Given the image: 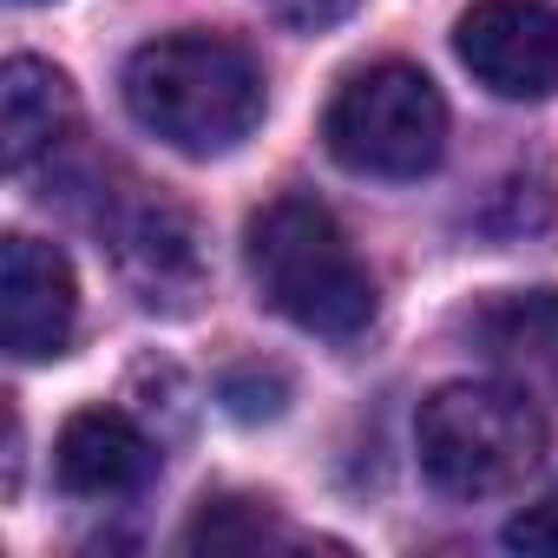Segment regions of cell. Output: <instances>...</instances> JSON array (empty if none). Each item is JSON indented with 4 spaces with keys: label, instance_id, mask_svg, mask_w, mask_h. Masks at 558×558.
Returning <instances> with one entry per match:
<instances>
[{
    "label": "cell",
    "instance_id": "obj_15",
    "mask_svg": "<svg viewBox=\"0 0 558 558\" xmlns=\"http://www.w3.org/2000/svg\"><path fill=\"white\" fill-rule=\"evenodd\" d=\"M27 8H34V0H27Z\"/></svg>",
    "mask_w": 558,
    "mask_h": 558
},
{
    "label": "cell",
    "instance_id": "obj_4",
    "mask_svg": "<svg viewBox=\"0 0 558 558\" xmlns=\"http://www.w3.org/2000/svg\"><path fill=\"white\" fill-rule=\"evenodd\" d=\"M323 145L362 178H421L447 151V99L408 60L362 66L336 86L323 112Z\"/></svg>",
    "mask_w": 558,
    "mask_h": 558
},
{
    "label": "cell",
    "instance_id": "obj_2",
    "mask_svg": "<svg viewBox=\"0 0 558 558\" xmlns=\"http://www.w3.org/2000/svg\"><path fill=\"white\" fill-rule=\"evenodd\" d=\"M263 73L223 34H165L125 60V112L184 158H223L263 125Z\"/></svg>",
    "mask_w": 558,
    "mask_h": 558
},
{
    "label": "cell",
    "instance_id": "obj_7",
    "mask_svg": "<svg viewBox=\"0 0 558 558\" xmlns=\"http://www.w3.org/2000/svg\"><path fill=\"white\" fill-rule=\"evenodd\" d=\"M73 323H80L73 263L27 230L0 236V342H8V355L53 362L73 342Z\"/></svg>",
    "mask_w": 558,
    "mask_h": 558
},
{
    "label": "cell",
    "instance_id": "obj_9",
    "mask_svg": "<svg viewBox=\"0 0 558 558\" xmlns=\"http://www.w3.org/2000/svg\"><path fill=\"white\" fill-rule=\"evenodd\" d=\"M80 125V93L53 60H8L0 66V165L27 171L34 158L60 151L66 132Z\"/></svg>",
    "mask_w": 558,
    "mask_h": 558
},
{
    "label": "cell",
    "instance_id": "obj_14",
    "mask_svg": "<svg viewBox=\"0 0 558 558\" xmlns=\"http://www.w3.org/2000/svg\"><path fill=\"white\" fill-rule=\"evenodd\" d=\"M512 551H558V493H545L538 506H525L519 519H506L499 532Z\"/></svg>",
    "mask_w": 558,
    "mask_h": 558
},
{
    "label": "cell",
    "instance_id": "obj_5",
    "mask_svg": "<svg viewBox=\"0 0 558 558\" xmlns=\"http://www.w3.org/2000/svg\"><path fill=\"white\" fill-rule=\"evenodd\" d=\"M106 250L125 276V290L151 310V316H191L197 296L210 290L204 269V236L191 223L184 204L158 197V191H132L112 204L106 217Z\"/></svg>",
    "mask_w": 558,
    "mask_h": 558
},
{
    "label": "cell",
    "instance_id": "obj_11",
    "mask_svg": "<svg viewBox=\"0 0 558 558\" xmlns=\"http://www.w3.org/2000/svg\"><path fill=\"white\" fill-rule=\"evenodd\" d=\"M276 538V512H269V499H236V493H223V499H204L197 506V519L184 525V545L191 551H256V545H269Z\"/></svg>",
    "mask_w": 558,
    "mask_h": 558
},
{
    "label": "cell",
    "instance_id": "obj_13",
    "mask_svg": "<svg viewBox=\"0 0 558 558\" xmlns=\"http://www.w3.org/2000/svg\"><path fill=\"white\" fill-rule=\"evenodd\" d=\"M263 8L283 21L290 34H329V27H342L362 0H263Z\"/></svg>",
    "mask_w": 558,
    "mask_h": 558
},
{
    "label": "cell",
    "instance_id": "obj_6",
    "mask_svg": "<svg viewBox=\"0 0 558 558\" xmlns=\"http://www.w3.org/2000/svg\"><path fill=\"white\" fill-rule=\"evenodd\" d=\"M453 53L493 99L545 106L558 93V0H473Z\"/></svg>",
    "mask_w": 558,
    "mask_h": 558
},
{
    "label": "cell",
    "instance_id": "obj_10",
    "mask_svg": "<svg viewBox=\"0 0 558 558\" xmlns=\"http://www.w3.org/2000/svg\"><path fill=\"white\" fill-rule=\"evenodd\" d=\"M466 336L499 362H558V290L493 296L466 316Z\"/></svg>",
    "mask_w": 558,
    "mask_h": 558
},
{
    "label": "cell",
    "instance_id": "obj_1",
    "mask_svg": "<svg viewBox=\"0 0 558 558\" xmlns=\"http://www.w3.org/2000/svg\"><path fill=\"white\" fill-rule=\"evenodd\" d=\"M243 256H250L256 296L283 323H296L303 336H323V342L368 336L375 276L355 256V243L342 236V223L329 217V204H316L303 191L269 197L243 230Z\"/></svg>",
    "mask_w": 558,
    "mask_h": 558
},
{
    "label": "cell",
    "instance_id": "obj_8",
    "mask_svg": "<svg viewBox=\"0 0 558 558\" xmlns=\"http://www.w3.org/2000/svg\"><path fill=\"white\" fill-rule=\"evenodd\" d=\"M158 473V440L125 408H80L53 440V480L73 499H132Z\"/></svg>",
    "mask_w": 558,
    "mask_h": 558
},
{
    "label": "cell",
    "instance_id": "obj_3",
    "mask_svg": "<svg viewBox=\"0 0 558 558\" xmlns=\"http://www.w3.org/2000/svg\"><path fill=\"white\" fill-rule=\"evenodd\" d=\"M551 447V427L525 388L506 381H447L421 401L414 453L434 493L447 499H499L519 493Z\"/></svg>",
    "mask_w": 558,
    "mask_h": 558
},
{
    "label": "cell",
    "instance_id": "obj_12",
    "mask_svg": "<svg viewBox=\"0 0 558 558\" xmlns=\"http://www.w3.org/2000/svg\"><path fill=\"white\" fill-rule=\"evenodd\" d=\"M283 375L276 368H236V375H223V408L236 414V421H276L283 414Z\"/></svg>",
    "mask_w": 558,
    "mask_h": 558
}]
</instances>
